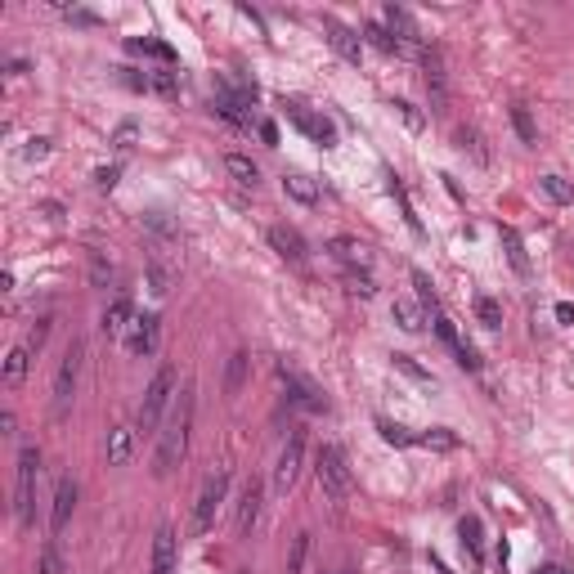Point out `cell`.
<instances>
[{
  "instance_id": "cell-29",
  "label": "cell",
  "mask_w": 574,
  "mask_h": 574,
  "mask_svg": "<svg viewBox=\"0 0 574 574\" xmlns=\"http://www.w3.org/2000/svg\"><path fill=\"white\" fill-rule=\"evenodd\" d=\"M503 247H507V260H512V269H516V274H530V256H525V242H521V233L516 230H507V225H503Z\"/></svg>"
},
{
  "instance_id": "cell-3",
  "label": "cell",
  "mask_w": 574,
  "mask_h": 574,
  "mask_svg": "<svg viewBox=\"0 0 574 574\" xmlns=\"http://www.w3.org/2000/svg\"><path fill=\"white\" fill-rule=\"evenodd\" d=\"M171 395H175V368L166 363V368H157V372H153V381H148V391H144V404H139L135 431H153V427L162 422V413H166Z\"/></svg>"
},
{
  "instance_id": "cell-24",
  "label": "cell",
  "mask_w": 574,
  "mask_h": 574,
  "mask_svg": "<svg viewBox=\"0 0 574 574\" xmlns=\"http://www.w3.org/2000/svg\"><path fill=\"white\" fill-rule=\"evenodd\" d=\"M283 193H287L292 202H301V207H315V202H319V184H315L310 175H283Z\"/></svg>"
},
{
  "instance_id": "cell-35",
  "label": "cell",
  "mask_w": 574,
  "mask_h": 574,
  "mask_svg": "<svg viewBox=\"0 0 574 574\" xmlns=\"http://www.w3.org/2000/svg\"><path fill=\"white\" fill-rule=\"evenodd\" d=\"M475 319H480L485 328H503V306H498L494 296H475Z\"/></svg>"
},
{
  "instance_id": "cell-50",
  "label": "cell",
  "mask_w": 574,
  "mask_h": 574,
  "mask_svg": "<svg viewBox=\"0 0 574 574\" xmlns=\"http://www.w3.org/2000/svg\"><path fill=\"white\" fill-rule=\"evenodd\" d=\"M557 319H561V324H574V306H570V301H561V306H557Z\"/></svg>"
},
{
  "instance_id": "cell-46",
  "label": "cell",
  "mask_w": 574,
  "mask_h": 574,
  "mask_svg": "<svg viewBox=\"0 0 574 574\" xmlns=\"http://www.w3.org/2000/svg\"><path fill=\"white\" fill-rule=\"evenodd\" d=\"M117 175H121V166H99V171H95V184L108 193V189H117Z\"/></svg>"
},
{
  "instance_id": "cell-44",
  "label": "cell",
  "mask_w": 574,
  "mask_h": 574,
  "mask_svg": "<svg viewBox=\"0 0 574 574\" xmlns=\"http://www.w3.org/2000/svg\"><path fill=\"white\" fill-rule=\"evenodd\" d=\"M45 337H50V319H36V328H32V333H27V350H32V354H41V345H45Z\"/></svg>"
},
{
  "instance_id": "cell-11",
  "label": "cell",
  "mask_w": 574,
  "mask_h": 574,
  "mask_svg": "<svg viewBox=\"0 0 574 574\" xmlns=\"http://www.w3.org/2000/svg\"><path fill=\"white\" fill-rule=\"evenodd\" d=\"M269 247H274L283 260H292V265H306V260H310V242L292 230V225H274V230H269Z\"/></svg>"
},
{
  "instance_id": "cell-40",
  "label": "cell",
  "mask_w": 574,
  "mask_h": 574,
  "mask_svg": "<svg viewBox=\"0 0 574 574\" xmlns=\"http://www.w3.org/2000/svg\"><path fill=\"white\" fill-rule=\"evenodd\" d=\"M36 574H68V570H63V552H59V543H54V539L41 548V570H36Z\"/></svg>"
},
{
  "instance_id": "cell-18",
  "label": "cell",
  "mask_w": 574,
  "mask_h": 574,
  "mask_svg": "<svg viewBox=\"0 0 574 574\" xmlns=\"http://www.w3.org/2000/svg\"><path fill=\"white\" fill-rule=\"evenodd\" d=\"M72 512H77V480L72 475H63L59 480V489H54V512H50V530L59 534L68 521H72Z\"/></svg>"
},
{
  "instance_id": "cell-47",
  "label": "cell",
  "mask_w": 574,
  "mask_h": 574,
  "mask_svg": "<svg viewBox=\"0 0 574 574\" xmlns=\"http://www.w3.org/2000/svg\"><path fill=\"white\" fill-rule=\"evenodd\" d=\"M148 86H153V90H162V95H171V90H175V72H153V77H148Z\"/></svg>"
},
{
  "instance_id": "cell-42",
  "label": "cell",
  "mask_w": 574,
  "mask_h": 574,
  "mask_svg": "<svg viewBox=\"0 0 574 574\" xmlns=\"http://www.w3.org/2000/svg\"><path fill=\"white\" fill-rule=\"evenodd\" d=\"M135 139H139V126H135V121H121V126H117V135H113V144L121 148V153H130V148H135Z\"/></svg>"
},
{
  "instance_id": "cell-30",
  "label": "cell",
  "mask_w": 574,
  "mask_h": 574,
  "mask_svg": "<svg viewBox=\"0 0 574 574\" xmlns=\"http://www.w3.org/2000/svg\"><path fill=\"white\" fill-rule=\"evenodd\" d=\"M377 431H381V440H386V445H395V449H409V445H418V436H413L409 427L391 422V418H377Z\"/></svg>"
},
{
  "instance_id": "cell-25",
  "label": "cell",
  "mask_w": 574,
  "mask_h": 574,
  "mask_svg": "<svg viewBox=\"0 0 574 574\" xmlns=\"http://www.w3.org/2000/svg\"><path fill=\"white\" fill-rule=\"evenodd\" d=\"M27 363H32V350H27V345H14V350L5 354V386H9V391H14V386H23Z\"/></svg>"
},
{
  "instance_id": "cell-48",
  "label": "cell",
  "mask_w": 574,
  "mask_h": 574,
  "mask_svg": "<svg viewBox=\"0 0 574 574\" xmlns=\"http://www.w3.org/2000/svg\"><path fill=\"white\" fill-rule=\"evenodd\" d=\"M45 153H50V139H27V148H23V157H27V162H41Z\"/></svg>"
},
{
  "instance_id": "cell-15",
  "label": "cell",
  "mask_w": 574,
  "mask_h": 574,
  "mask_svg": "<svg viewBox=\"0 0 574 574\" xmlns=\"http://www.w3.org/2000/svg\"><path fill=\"white\" fill-rule=\"evenodd\" d=\"M157 342H162V319L157 315H139L135 328H130V337H126V345L148 359V354H157Z\"/></svg>"
},
{
  "instance_id": "cell-12",
  "label": "cell",
  "mask_w": 574,
  "mask_h": 574,
  "mask_svg": "<svg viewBox=\"0 0 574 574\" xmlns=\"http://www.w3.org/2000/svg\"><path fill=\"white\" fill-rule=\"evenodd\" d=\"M135 319H139V315H135V306H130L126 296H117L113 306L104 310V324H99V328H104V337H108V342H126V337H130V328H135Z\"/></svg>"
},
{
  "instance_id": "cell-5",
  "label": "cell",
  "mask_w": 574,
  "mask_h": 574,
  "mask_svg": "<svg viewBox=\"0 0 574 574\" xmlns=\"http://www.w3.org/2000/svg\"><path fill=\"white\" fill-rule=\"evenodd\" d=\"M315 471H319V485H324V494H328L333 503H345V498H350V466H345V454L337 445H324V449H319Z\"/></svg>"
},
{
  "instance_id": "cell-21",
  "label": "cell",
  "mask_w": 574,
  "mask_h": 574,
  "mask_svg": "<svg viewBox=\"0 0 574 574\" xmlns=\"http://www.w3.org/2000/svg\"><path fill=\"white\" fill-rule=\"evenodd\" d=\"M391 319H395L404 333H422V328H427L422 306H418V301H409V296H395V301H391Z\"/></svg>"
},
{
  "instance_id": "cell-2",
  "label": "cell",
  "mask_w": 574,
  "mask_h": 574,
  "mask_svg": "<svg viewBox=\"0 0 574 574\" xmlns=\"http://www.w3.org/2000/svg\"><path fill=\"white\" fill-rule=\"evenodd\" d=\"M36 475H41V449L36 445H23L18 449V485H14L18 525H36Z\"/></svg>"
},
{
  "instance_id": "cell-41",
  "label": "cell",
  "mask_w": 574,
  "mask_h": 574,
  "mask_svg": "<svg viewBox=\"0 0 574 574\" xmlns=\"http://www.w3.org/2000/svg\"><path fill=\"white\" fill-rule=\"evenodd\" d=\"M391 108H395V113H400V121H404V126H409V130H422V126H427V117L418 113V108H413V104H409V99H395V104H391Z\"/></svg>"
},
{
  "instance_id": "cell-38",
  "label": "cell",
  "mask_w": 574,
  "mask_h": 574,
  "mask_svg": "<svg viewBox=\"0 0 574 574\" xmlns=\"http://www.w3.org/2000/svg\"><path fill=\"white\" fill-rule=\"evenodd\" d=\"M306 557H310V534H296L292 539V552H287V574L306 570Z\"/></svg>"
},
{
  "instance_id": "cell-4",
  "label": "cell",
  "mask_w": 574,
  "mask_h": 574,
  "mask_svg": "<svg viewBox=\"0 0 574 574\" xmlns=\"http://www.w3.org/2000/svg\"><path fill=\"white\" fill-rule=\"evenodd\" d=\"M225 494H230V466H216V471L202 480V494H198V507H193V530H198V534H207V530L216 525V512H221Z\"/></svg>"
},
{
  "instance_id": "cell-7",
  "label": "cell",
  "mask_w": 574,
  "mask_h": 574,
  "mask_svg": "<svg viewBox=\"0 0 574 574\" xmlns=\"http://www.w3.org/2000/svg\"><path fill=\"white\" fill-rule=\"evenodd\" d=\"M278 381H283V391H287V400H292L296 409H306V413H328V400H324V391H319L310 377H301L296 368L278 363Z\"/></svg>"
},
{
  "instance_id": "cell-28",
  "label": "cell",
  "mask_w": 574,
  "mask_h": 574,
  "mask_svg": "<svg viewBox=\"0 0 574 574\" xmlns=\"http://www.w3.org/2000/svg\"><path fill=\"white\" fill-rule=\"evenodd\" d=\"M458 534H462V548L480 561V557H485V530H480V521H475V516H462Z\"/></svg>"
},
{
  "instance_id": "cell-43",
  "label": "cell",
  "mask_w": 574,
  "mask_h": 574,
  "mask_svg": "<svg viewBox=\"0 0 574 574\" xmlns=\"http://www.w3.org/2000/svg\"><path fill=\"white\" fill-rule=\"evenodd\" d=\"M345 292H354V296H372V278L368 274H345Z\"/></svg>"
},
{
  "instance_id": "cell-10",
  "label": "cell",
  "mask_w": 574,
  "mask_h": 574,
  "mask_svg": "<svg viewBox=\"0 0 574 574\" xmlns=\"http://www.w3.org/2000/svg\"><path fill=\"white\" fill-rule=\"evenodd\" d=\"M324 36H328V45L342 54L345 63H359V59H363V36H359L354 27L337 23L333 14H324Z\"/></svg>"
},
{
  "instance_id": "cell-16",
  "label": "cell",
  "mask_w": 574,
  "mask_h": 574,
  "mask_svg": "<svg viewBox=\"0 0 574 574\" xmlns=\"http://www.w3.org/2000/svg\"><path fill=\"white\" fill-rule=\"evenodd\" d=\"M422 68H427V95H431V108L445 113V104H449V77H445L440 54H422Z\"/></svg>"
},
{
  "instance_id": "cell-27",
  "label": "cell",
  "mask_w": 574,
  "mask_h": 574,
  "mask_svg": "<svg viewBox=\"0 0 574 574\" xmlns=\"http://www.w3.org/2000/svg\"><path fill=\"white\" fill-rule=\"evenodd\" d=\"M363 36H368V41H372L381 54H404V41H400V36L386 27V23H363Z\"/></svg>"
},
{
  "instance_id": "cell-39",
  "label": "cell",
  "mask_w": 574,
  "mask_h": 574,
  "mask_svg": "<svg viewBox=\"0 0 574 574\" xmlns=\"http://www.w3.org/2000/svg\"><path fill=\"white\" fill-rule=\"evenodd\" d=\"M539 184H543V193H548L552 202H574V184H566L561 175H543Z\"/></svg>"
},
{
  "instance_id": "cell-9",
  "label": "cell",
  "mask_w": 574,
  "mask_h": 574,
  "mask_svg": "<svg viewBox=\"0 0 574 574\" xmlns=\"http://www.w3.org/2000/svg\"><path fill=\"white\" fill-rule=\"evenodd\" d=\"M328 251H333V260H337V265H345V274H368V265H372L368 247H363L359 238H350V233L328 238Z\"/></svg>"
},
{
  "instance_id": "cell-23",
  "label": "cell",
  "mask_w": 574,
  "mask_h": 574,
  "mask_svg": "<svg viewBox=\"0 0 574 574\" xmlns=\"http://www.w3.org/2000/svg\"><path fill=\"white\" fill-rule=\"evenodd\" d=\"M247 372H251V354L247 350H233L230 354V368H225V395H242V386H247Z\"/></svg>"
},
{
  "instance_id": "cell-33",
  "label": "cell",
  "mask_w": 574,
  "mask_h": 574,
  "mask_svg": "<svg viewBox=\"0 0 574 574\" xmlns=\"http://www.w3.org/2000/svg\"><path fill=\"white\" fill-rule=\"evenodd\" d=\"M454 144H458L462 153H471L475 162H489V153H485V144H480V135H475L471 126H458V130H454Z\"/></svg>"
},
{
  "instance_id": "cell-22",
  "label": "cell",
  "mask_w": 574,
  "mask_h": 574,
  "mask_svg": "<svg viewBox=\"0 0 574 574\" xmlns=\"http://www.w3.org/2000/svg\"><path fill=\"white\" fill-rule=\"evenodd\" d=\"M135 454V427H113L108 431V466H126Z\"/></svg>"
},
{
  "instance_id": "cell-13",
  "label": "cell",
  "mask_w": 574,
  "mask_h": 574,
  "mask_svg": "<svg viewBox=\"0 0 574 574\" xmlns=\"http://www.w3.org/2000/svg\"><path fill=\"white\" fill-rule=\"evenodd\" d=\"M260 503H265V485L251 475L242 485V498H238V534H251L256 521H260Z\"/></svg>"
},
{
  "instance_id": "cell-51",
  "label": "cell",
  "mask_w": 574,
  "mask_h": 574,
  "mask_svg": "<svg viewBox=\"0 0 574 574\" xmlns=\"http://www.w3.org/2000/svg\"><path fill=\"white\" fill-rule=\"evenodd\" d=\"M68 18L72 23H95V14H86V9H68Z\"/></svg>"
},
{
  "instance_id": "cell-8",
  "label": "cell",
  "mask_w": 574,
  "mask_h": 574,
  "mask_svg": "<svg viewBox=\"0 0 574 574\" xmlns=\"http://www.w3.org/2000/svg\"><path fill=\"white\" fill-rule=\"evenodd\" d=\"M301 462H306V436L296 431V436H287L283 454H278V462H274V489H278V494H287V489L296 485Z\"/></svg>"
},
{
  "instance_id": "cell-14",
  "label": "cell",
  "mask_w": 574,
  "mask_h": 574,
  "mask_svg": "<svg viewBox=\"0 0 574 574\" xmlns=\"http://www.w3.org/2000/svg\"><path fill=\"white\" fill-rule=\"evenodd\" d=\"M287 113H292V121H296V126H301V130H306V135L319 144V148H333V144H337V126H333L328 117L306 113L301 104H287Z\"/></svg>"
},
{
  "instance_id": "cell-36",
  "label": "cell",
  "mask_w": 574,
  "mask_h": 574,
  "mask_svg": "<svg viewBox=\"0 0 574 574\" xmlns=\"http://www.w3.org/2000/svg\"><path fill=\"white\" fill-rule=\"evenodd\" d=\"M418 445H427V449H458V436L449 427H431V431L418 436Z\"/></svg>"
},
{
  "instance_id": "cell-1",
  "label": "cell",
  "mask_w": 574,
  "mask_h": 574,
  "mask_svg": "<svg viewBox=\"0 0 574 574\" xmlns=\"http://www.w3.org/2000/svg\"><path fill=\"white\" fill-rule=\"evenodd\" d=\"M189 431H193V386H184L180 391V400H175V413H171V422H166V431H162V440H157V475H171L184 454H189Z\"/></svg>"
},
{
  "instance_id": "cell-19",
  "label": "cell",
  "mask_w": 574,
  "mask_h": 574,
  "mask_svg": "<svg viewBox=\"0 0 574 574\" xmlns=\"http://www.w3.org/2000/svg\"><path fill=\"white\" fill-rule=\"evenodd\" d=\"M153 574H175V530L171 525L153 534Z\"/></svg>"
},
{
  "instance_id": "cell-45",
  "label": "cell",
  "mask_w": 574,
  "mask_h": 574,
  "mask_svg": "<svg viewBox=\"0 0 574 574\" xmlns=\"http://www.w3.org/2000/svg\"><path fill=\"white\" fill-rule=\"evenodd\" d=\"M413 287H418V296H422L427 306H436V287H431V278H427L422 269H413Z\"/></svg>"
},
{
  "instance_id": "cell-37",
  "label": "cell",
  "mask_w": 574,
  "mask_h": 574,
  "mask_svg": "<svg viewBox=\"0 0 574 574\" xmlns=\"http://www.w3.org/2000/svg\"><path fill=\"white\" fill-rule=\"evenodd\" d=\"M391 193H395V202H400V212H404V221H409V230L422 233V221H418V212H413V202H409V193H404V184H400V175H391Z\"/></svg>"
},
{
  "instance_id": "cell-53",
  "label": "cell",
  "mask_w": 574,
  "mask_h": 574,
  "mask_svg": "<svg viewBox=\"0 0 574 574\" xmlns=\"http://www.w3.org/2000/svg\"><path fill=\"white\" fill-rule=\"evenodd\" d=\"M337 574H354V570H337Z\"/></svg>"
},
{
  "instance_id": "cell-20",
  "label": "cell",
  "mask_w": 574,
  "mask_h": 574,
  "mask_svg": "<svg viewBox=\"0 0 574 574\" xmlns=\"http://www.w3.org/2000/svg\"><path fill=\"white\" fill-rule=\"evenodd\" d=\"M386 27H391V32H395V36L404 41V50L422 41V32H418L413 14H409V9H400V5H386Z\"/></svg>"
},
{
  "instance_id": "cell-52",
  "label": "cell",
  "mask_w": 574,
  "mask_h": 574,
  "mask_svg": "<svg viewBox=\"0 0 574 574\" xmlns=\"http://www.w3.org/2000/svg\"><path fill=\"white\" fill-rule=\"evenodd\" d=\"M539 574H566V570H561V566H543Z\"/></svg>"
},
{
  "instance_id": "cell-34",
  "label": "cell",
  "mask_w": 574,
  "mask_h": 574,
  "mask_svg": "<svg viewBox=\"0 0 574 574\" xmlns=\"http://www.w3.org/2000/svg\"><path fill=\"white\" fill-rule=\"evenodd\" d=\"M130 50H135V54H153V59H162V63H175V50L162 45V41H148V36H135Z\"/></svg>"
},
{
  "instance_id": "cell-6",
  "label": "cell",
  "mask_w": 574,
  "mask_h": 574,
  "mask_svg": "<svg viewBox=\"0 0 574 574\" xmlns=\"http://www.w3.org/2000/svg\"><path fill=\"white\" fill-rule=\"evenodd\" d=\"M81 359H86V345L72 342L63 350V363H59V377H54V413L63 418L72 395H77V377H81Z\"/></svg>"
},
{
  "instance_id": "cell-49",
  "label": "cell",
  "mask_w": 574,
  "mask_h": 574,
  "mask_svg": "<svg viewBox=\"0 0 574 574\" xmlns=\"http://www.w3.org/2000/svg\"><path fill=\"white\" fill-rule=\"evenodd\" d=\"M260 139H265V144H278V126H274V121H260Z\"/></svg>"
},
{
  "instance_id": "cell-32",
  "label": "cell",
  "mask_w": 574,
  "mask_h": 574,
  "mask_svg": "<svg viewBox=\"0 0 574 574\" xmlns=\"http://www.w3.org/2000/svg\"><path fill=\"white\" fill-rule=\"evenodd\" d=\"M512 126H516V135H521L530 148L539 144V126H534V117H530V108H525V104H516V108H512Z\"/></svg>"
},
{
  "instance_id": "cell-31",
  "label": "cell",
  "mask_w": 574,
  "mask_h": 574,
  "mask_svg": "<svg viewBox=\"0 0 574 574\" xmlns=\"http://www.w3.org/2000/svg\"><path fill=\"white\" fill-rule=\"evenodd\" d=\"M391 363H395V368H400L404 377H413L418 386H436V377H431V372H427V368H422V363H418L413 354H391Z\"/></svg>"
},
{
  "instance_id": "cell-26",
  "label": "cell",
  "mask_w": 574,
  "mask_h": 574,
  "mask_svg": "<svg viewBox=\"0 0 574 574\" xmlns=\"http://www.w3.org/2000/svg\"><path fill=\"white\" fill-rule=\"evenodd\" d=\"M225 171H230L242 189H256V184H260V166H256L251 157H242V153H230V157H225Z\"/></svg>"
},
{
  "instance_id": "cell-17",
  "label": "cell",
  "mask_w": 574,
  "mask_h": 574,
  "mask_svg": "<svg viewBox=\"0 0 574 574\" xmlns=\"http://www.w3.org/2000/svg\"><path fill=\"white\" fill-rule=\"evenodd\" d=\"M436 337H440V342H445L449 350H454V359H458L462 368H471V372L480 368L475 350H471V345H466V342L458 337V328H454V319H449V315H436Z\"/></svg>"
}]
</instances>
